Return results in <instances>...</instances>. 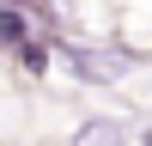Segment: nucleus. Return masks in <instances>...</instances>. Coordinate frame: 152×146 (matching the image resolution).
<instances>
[{
    "label": "nucleus",
    "instance_id": "1",
    "mask_svg": "<svg viewBox=\"0 0 152 146\" xmlns=\"http://www.w3.org/2000/svg\"><path fill=\"white\" fill-rule=\"evenodd\" d=\"M67 61L79 79H122L128 73V55L122 49H91V43H67Z\"/></svg>",
    "mask_w": 152,
    "mask_h": 146
},
{
    "label": "nucleus",
    "instance_id": "2",
    "mask_svg": "<svg viewBox=\"0 0 152 146\" xmlns=\"http://www.w3.org/2000/svg\"><path fill=\"white\" fill-rule=\"evenodd\" d=\"M24 43H31V12L0 6V49H24Z\"/></svg>",
    "mask_w": 152,
    "mask_h": 146
},
{
    "label": "nucleus",
    "instance_id": "3",
    "mask_svg": "<svg viewBox=\"0 0 152 146\" xmlns=\"http://www.w3.org/2000/svg\"><path fill=\"white\" fill-rule=\"evenodd\" d=\"M122 140H128V134H122V122H104V116L85 122V128L73 134V146H122Z\"/></svg>",
    "mask_w": 152,
    "mask_h": 146
},
{
    "label": "nucleus",
    "instance_id": "4",
    "mask_svg": "<svg viewBox=\"0 0 152 146\" xmlns=\"http://www.w3.org/2000/svg\"><path fill=\"white\" fill-rule=\"evenodd\" d=\"M12 55H18V61H24L31 73H43V61H49V49H43V43H24V49H12Z\"/></svg>",
    "mask_w": 152,
    "mask_h": 146
},
{
    "label": "nucleus",
    "instance_id": "5",
    "mask_svg": "<svg viewBox=\"0 0 152 146\" xmlns=\"http://www.w3.org/2000/svg\"><path fill=\"white\" fill-rule=\"evenodd\" d=\"M6 6H18V12H24V0H6Z\"/></svg>",
    "mask_w": 152,
    "mask_h": 146
},
{
    "label": "nucleus",
    "instance_id": "6",
    "mask_svg": "<svg viewBox=\"0 0 152 146\" xmlns=\"http://www.w3.org/2000/svg\"><path fill=\"white\" fill-rule=\"evenodd\" d=\"M146 146H152V134H146Z\"/></svg>",
    "mask_w": 152,
    "mask_h": 146
}]
</instances>
